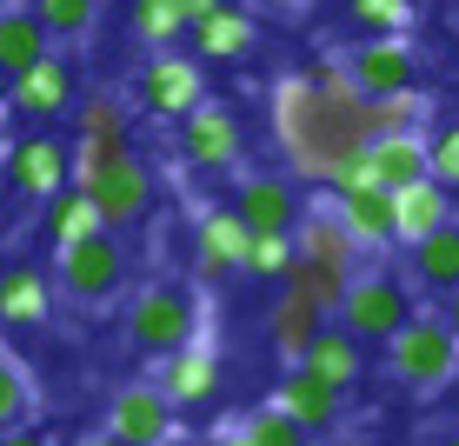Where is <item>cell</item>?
Here are the masks:
<instances>
[{
  "mask_svg": "<svg viewBox=\"0 0 459 446\" xmlns=\"http://www.w3.org/2000/svg\"><path fill=\"white\" fill-rule=\"evenodd\" d=\"M7 180H13V194H27V200H54L60 187L74 180V147L60 134H27V140H13L7 147Z\"/></svg>",
  "mask_w": 459,
  "mask_h": 446,
  "instance_id": "9c48e42d",
  "label": "cell"
},
{
  "mask_svg": "<svg viewBox=\"0 0 459 446\" xmlns=\"http://www.w3.org/2000/svg\"><path fill=\"white\" fill-rule=\"evenodd\" d=\"M420 114H426V101H420L413 87L386 93V101H359V134H367V140H379V134H413Z\"/></svg>",
  "mask_w": 459,
  "mask_h": 446,
  "instance_id": "f1b7e54d",
  "label": "cell"
},
{
  "mask_svg": "<svg viewBox=\"0 0 459 446\" xmlns=\"http://www.w3.org/2000/svg\"><path fill=\"white\" fill-rule=\"evenodd\" d=\"M74 140H126V101H114V93H93V101H81Z\"/></svg>",
  "mask_w": 459,
  "mask_h": 446,
  "instance_id": "836d02e7",
  "label": "cell"
},
{
  "mask_svg": "<svg viewBox=\"0 0 459 446\" xmlns=\"http://www.w3.org/2000/svg\"><path fill=\"white\" fill-rule=\"evenodd\" d=\"M213 446H247V440H240V426H220V433H213Z\"/></svg>",
  "mask_w": 459,
  "mask_h": 446,
  "instance_id": "60d3db41",
  "label": "cell"
},
{
  "mask_svg": "<svg viewBox=\"0 0 459 446\" xmlns=\"http://www.w3.org/2000/svg\"><path fill=\"white\" fill-rule=\"evenodd\" d=\"M7 93H13V81H7V74H0V114H7Z\"/></svg>",
  "mask_w": 459,
  "mask_h": 446,
  "instance_id": "7bdbcfd3",
  "label": "cell"
},
{
  "mask_svg": "<svg viewBox=\"0 0 459 446\" xmlns=\"http://www.w3.org/2000/svg\"><path fill=\"white\" fill-rule=\"evenodd\" d=\"M27 13L40 21L47 40H87L100 21V0H27Z\"/></svg>",
  "mask_w": 459,
  "mask_h": 446,
  "instance_id": "83f0119b",
  "label": "cell"
},
{
  "mask_svg": "<svg viewBox=\"0 0 459 446\" xmlns=\"http://www.w3.org/2000/svg\"><path fill=\"white\" fill-rule=\"evenodd\" d=\"M160 446H186V440H180V433H173V440H160Z\"/></svg>",
  "mask_w": 459,
  "mask_h": 446,
  "instance_id": "f6af8a7d",
  "label": "cell"
},
{
  "mask_svg": "<svg viewBox=\"0 0 459 446\" xmlns=\"http://www.w3.org/2000/svg\"><path fill=\"white\" fill-rule=\"evenodd\" d=\"M47 313H54V286H47L40 267H7L0 274V320L7 327H47Z\"/></svg>",
  "mask_w": 459,
  "mask_h": 446,
  "instance_id": "7402d4cb",
  "label": "cell"
},
{
  "mask_svg": "<svg viewBox=\"0 0 459 446\" xmlns=\"http://www.w3.org/2000/svg\"><path fill=\"white\" fill-rule=\"evenodd\" d=\"M346 280H353V274H333V267H313V260H293V267H287V293L313 300L320 313H333V307H340Z\"/></svg>",
  "mask_w": 459,
  "mask_h": 446,
  "instance_id": "1f68e13d",
  "label": "cell"
},
{
  "mask_svg": "<svg viewBox=\"0 0 459 446\" xmlns=\"http://www.w3.org/2000/svg\"><path fill=\"white\" fill-rule=\"evenodd\" d=\"M406 274H413V286H426V293H453L459 286V227L453 220L439 233H426V240H413Z\"/></svg>",
  "mask_w": 459,
  "mask_h": 446,
  "instance_id": "d4e9b609",
  "label": "cell"
},
{
  "mask_svg": "<svg viewBox=\"0 0 459 446\" xmlns=\"http://www.w3.org/2000/svg\"><path fill=\"white\" fill-rule=\"evenodd\" d=\"M293 260H313V267H333V274H359V253L353 240L340 233L333 206L320 200H299V220H293Z\"/></svg>",
  "mask_w": 459,
  "mask_h": 446,
  "instance_id": "4fadbf2b",
  "label": "cell"
},
{
  "mask_svg": "<svg viewBox=\"0 0 459 446\" xmlns=\"http://www.w3.org/2000/svg\"><path fill=\"white\" fill-rule=\"evenodd\" d=\"M100 433H114L120 446H160V440L180 433V413L160 400L153 380H126V387H114V400H107Z\"/></svg>",
  "mask_w": 459,
  "mask_h": 446,
  "instance_id": "ba28073f",
  "label": "cell"
},
{
  "mask_svg": "<svg viewBox=\"0 0 459 446\" xmlns=\"http://www.w3.org/2000/svg\"><path fill=\"white\" fill-rule=\"evenodd\" d=\"M27 420H34V380L0 346V433H13V426H27Z\"/></svg>",
  "mask_w": 459,
  "mask_h": 446,
  "instance_id": "4dcf8cb0",
  "label": "cell"
},
{
  "mask_svg": "<svg viewBox=\"0 0 459 446\" xmlns=\"http://www.w3.org/2000/svg\"><path fill=\"white\" fill-rule=\"evenodd\" d=\"M0 446H54L40 433V426H13V433H0Z\"/></svg>",
  "mask_w": 459,
  "mask_h": 446,
  "instance_id": "f35d334b",
  "label": "cell"
},
{
  "mask_svg": "<svg viewBox=\"0 0 459 446\" xmlns=\"http://www.w3.org/2000/svg\"><path fill=\"white\" fill-rule=\"evenodd\" d=\"M439 446H459V426H453V433H446V440H439Z\"/></svg>",
  "mask_w": 459,
  "mask_h": 446,
  "instance_id": "ee69618b",
  "label": "cell"
},
{
  "mask_svg": "<svg viewBox=\"0 0 459 446\" xmlns=\"http://www.w3.org/2000/svg\"><path fill=\"white\" fill-rule=\"evenodd\" d=\"M280 7H299V0H280Z\"/></svg>",
  "mask_w": 459,
  "mask_h": 446,
  "instance_id": "bcb514c9",
  "label": "cell"
},
{
  "mask_svg": "<svg viewBox=\"0 0 459 446\" xmlns=\"http://www.w3.org/2000/svg\"><path fill=\"white\" fill-rule=\"evenodd\" d=\"M426 180H439L446 194L459 187V120H453V127H439V134L426 140Z\"/></svg>",
  "mask_w": 459,
  "mask_h": 446,
  "instance_id": "8d00e7d4",
  "label": "cell"
},
{
  "mask_svg": "<svg viewBox=\"0 0 459 446\" xmlns=\"http://www.w3.org/2000/svg\"><path fill=\"white\" fill-rule=\"evenodd\" d=\"M54 54V40L40 34V21L27 13V0H13V7H0V74H27L34 60H47Z\"/></svg>",
  "mask_w": 459,
  "mask_h": 446,
  "instance_id": "cb8c5ba5",
  "label": "cell"
},
{
  "mask_svg": "<svg viewBox=\"0 0 459 446\" xmlns=\"http://www.w3.org/2000/svg\"><path fill=\"white\" fill-rule=\"evenodd\" d=\"M273 120H280V140H287L293 167L313 173V180H326L333 161L367 147V134H359V101H326L313 81H280Z\"/></svg>",
  "mask_w": 459,
  "mask_h": 446,
  "instance_id": "6da1fadb",
  "label": "cell"
},
{
  "mask_svg": "<svg viewBox=\"0 0 459 446\" xmlns=\"http://www.w3.org/2000/svg\"><path fill=\"white\" fill-rule=\"evenodd\" d=\"M74 446H120V440H114V433H81Z\"/></svg>",
  "mask_w": 459,
  "mask_h": 446,
  "instance_id": "b9f144b4",
  "label": "cell"
},
{
  "mask_svg": "<svg viewBox=\"0 0 459 446\" xmlns=\"http://www.w3.org/2000/svg\"><path fill=\"white\" fill-rule=\"evenodd\" d=\"M240 440H247V446H307V433H299V426H293L273 400L253 407V413H240Z\"/></svg>",
  "mask_w": 459,
  "mask_h": 446,
  "instance_id": "d6a6232c",
  "label": "cell"
},
{
  "mask_svg": "<svg viewBox=\"0 0 459 446\" xmlns=\"http://www.w3.org/2000/svg\"><path fill=\"white\" fill-rule=\"evenodd\" d=\"M340 233L353 240V253H379L393 247V194L386 187H359V194H326Z\"/></svg>",
  "mask_w": 459,
  "mask_h": 446,
  "instance_id": "2e32d148",
  "label": "cell"
},
{
  "mask_svg": "<svg viewBox=\"0 0 459 446\" xmlns=\"http://www.w3.org/2000/svg\"><path fill=\"white\" fill-rule=\"evenodd\" d=\"M346 81H353L359 101H386V93H406L413 87V47H406V34H367L346 47Z\"/></svg>",
  "mask_w": 459,
  "mask_h": 446,
  "instance_id": "8992f818",
  "label": "cell"
},
{
  "mask_svg": "<svg viewBox=\"0 0 459 446\" xmlns=\"http://www.w3.org/2000/svg\"><path fill=\"white\" fill-rule=\"evenodd\" d=\"M194 333H200V293L186 280H153V286H140L134 307H126V340H134L140 354H153V360L194 346Z\"/></svg>",
  "mask_w": 459,
  "mask_h": 446,
  "instance_id": "3957f363",
  "label": "cell"
},
{
  "mask_svg": "<svg viewBox=\"0 0 459 446\" xmlns=\"http://www.w3.org/2000/svg\"><path fill=\"white\" fill-rule=\"evenodd\" d=\"M120 280H126V247H120V233H87V240H74V247H60V286H67L74 300H114L120 293Z\"/></svg>",
  "mask_w": 459,
  "mask_h": 446,
  "instance_id": "52a82bcc",
  "label": "cell"
},
{
  "mask_svg": "<svg viewBox=\"0 0 459 446\" xmlns=\"http://www.w3.org/2000/svg\"><path fill=\"white\" fill-rule=\"evenodd\" d=\"M340 333H353L359 346L367 340H393L406 320H413V300H406V286L386 274V267H373V274H353L340 293Z\"/></svg>",
  "mask_w": 459,
  "mask_h": 446,
  "instance_id": "5b68a950",
  "label": "cell"
},
{
  "mask_svg": "<svg viewBox=\"0 0 459 446\" xmlns=\"http://www.w3.org/2000/svg\"><path fill=\"white\" fill-rule=\"evenodd\" d=\"M247 274L253 280H287L293 267V233H247Z\"/></svg>",
  "mask_w": 459,
  "mask_h": 446,
  "instance_id": "e575fe53",
  "label": "cell"
},
{
  "mask_svg": "<svg viewBox=\"0 0 459 446\" xmlns=\"http://www.w3.org/2000/svg\"><path fill=\"white\" fill-rule=\"evenodd\" d=\"M220 7H227V0H180V21L194 27V21H207V13H220Z\"/></svg>",
  "mask_w": 459,
  "mask_h": 446,
  "instance_id": "ab89813d",
  "label": "cell"
},
{
  "mask_svg": "<svg viewBox=\"0 0 459 446\" xmlns=\"http://www.w3.org/2000/svg\"><path fill=\"white\" fill-rule=\"evenodd\" d=\"M0 161H7V147H0Z\"/></svg>",
  "mask_w": 459,
  "mask_h": 446,
  "instance_id": "c3c4849f",
  "label": "cell"
},
{
  "mask_svg": "<svg viewBox=\"0 0 459 446\" xmlns=\"http://www.w3.org/2000/svg\"><path fill=\"white\" fill-rule=\"evenodd\" d=\"M359 366H367V360H359V340H353V333H340L333 320L313 333V346L299 354V373H313L320 387H333L340 400H346V387L359 380Z\"/></svg>",
  "mask_w": 459,
  "mask_h": 446,
  "instance_id": "ac0fdd59",
  "label": "cell"
},
{
  "mask_svg": "<svg viewBox=\"0 0 459 446\" xmlns=\"http://www.w3.org/2000/svg\"><path fill=\"white\" fill-rule=\"evenodd\" d=\"M326 327V313L313 307V300H299V293H280L273 307H266V340L280 346V360L299 366V354L313 346V333Z\"/></svg>",
  "mask_w": 459,
  "mask_h": 446,
  "instance_id": "603a6c76",
  "label": "cell"
},
{
  "mask_svg": "<svg viewBox=\"0 0 459 446\" xmlns=\"http://www.w3.org/2000/svg\"><path fill=\"white\" fill-rule=\"evenodd\" d=\"M367 167H373V187H406V180H426V134L413 127V134H379V140H367Z\"/></svg>",
  "mask_w": 459,
  "mask_h": 446,
  "instance_id": "44dd1931",
  "label": "cell"
},
{
  "mask_svg": "<svg viewBox=\"0 0 459 446\" xmlns=\"http://www.w3.org/2000/svg\"><path fill=\"white\" fill-rule=\"evenodd\" d=\"M386 366L406 393H439L459 366V340L439 327V313H413L400 333L386 340Z\"/></svg>",
  "mask_w": 459,
  "mask_h": 446,
  "instance_id": "277c9868",
  "label": "cell"
},
{
  "mask_svg": "<svg viewBox=\"0 0 459 446\" xmlns=\"http://www.w3.org/2000/svg\"><path fill=\"white\" fill-rule=\"evenodd\" d=\"M153 387H160V400L173 413H186V407H207L213 393H220V360L207 354V346H180V354H167V360H153Z\"/></svg>",
  "mask_w": 459,
  "mask_h": 446,
  "instance_id": "7c38bea8",
  "label": "cell"
},
{
  "mask_svg": "<svg viewBox=\"0 0 459 446\" xmlns=\"http://www.w3.org/2000/svg\"><path fill=\"white\" fill-rule=\"evenodd\" d=\"M74 187L93 200L107 233L140 227L153 206V173L140 167V153L126 140H74Z\"/></svg>",
  "mask_w": 459,
  "mask_h": 446,
  "instance_id": "7a4b0ae2",
  "label": "cell"
},
{
  "mask_svg": "<svg viewBox=\"0 0 459 446\" xmlns=\"http://www.w3.org/2000/svg\"><path fill=\"white\" fill-rule=\"evenodd\" d=\"M439 327L459 340V286H453V293H439Z\"/></svg>",
  "mask_w": 459,
  "mask_h": 446,
  "instance_id": "74e56055",
  "label": "cell"
},
{
  "mask_svg": "<svg viewBox=\"0 0 459 446\" xmlns=\"http://www.w3.org/2000/svg\"><path fill=\"white\" fill-rule=\"evenodd\" d=\"M186 34V21H180V0H134V40L140 47H153V54H167L173 40Z\"/></svg>",
  "mask_w": 459,
  "mask_h": 446,
  "instance_id": "f546056e",
  "label": "cell"
},
{
  "mask_svg": "<svg viewBox=\"0 0 459 446\" xmlns=\"http://www.w3.org/2000/svg\"><path fill=\"white\" fill-rule=\"evenodd\" d=\"M0 7H13V0H0Z\"/></svg>",
  "mask_w": 459,
  "mask_h": 446,
  "instance_id": "7dc6e473",
  "label": "cell"
},
{
  "mask_svg": "<svg viewBox=\"0 0 459 446\" xmlns=\"http://www.w3.org/2000/svg\"><path fill=\"white\" fill-rule=\"evenodd\" d=\"M453 380H459V366H453Z\"/></svg>",
  "mask_w": 459,
  "mask_h": 446,
  "instance_id": "681fc988",
  "label": "cell"
},
{
  "mask_svg": "<svg viewBox=\"0 0 459 446\" xmlns=\"http://www.w3.org/2000/svg\"><path fill=\"white\" fill-rule=\"evenodd\" d=\"M40 233L60 247H74V240H87V233H100V214H93V200L81 194V187H60L54 200H47V214H40Z\"/></svg>",
  "mask_w": 459,
  "mask_h": 446,
  "instance_id": "4316f807",
  "label": "cell"
},
{
  "mask_svg": "<svg viewBox=\"0 0 459 446\" xmlns=\"http://www.w3.org/2000/svg\"><path fill=\"white\" fill-rule=\"evenodd\" d=\"M67 107H74V60H67V54H47V60H34L27 74H13L7 114H21V120L47 127V120L67 114Z\"/></svg>",
  "mask_w": 459,
  "mask_h": 446,
  "instance_id": "8fae6325",
  "label": "cell"
},
{
  "mask_svg": "<svg viewBox=\"0 0 459 446\" xmlns=\"http://www.w3.org/2000/svg\"><path fill=\"white\" fill-rule=\"evenodd\" d=\"M346 21H353L359 34H406L413 0H346Z\"/></svg>",
  "mask_w": 459,
  "mask_h": 446,
  "instance_id": "d590c367",
  "label": "cell"
},
{
  "mask_svg": "<svg viewBox=\"0 0 459 446\" xmlns=\"http://www.w3.org/2000/svg\"><path fill=\"white\" fill-rule=\"evenodd\" d=\"M240 260H247V227L233 220V206H207V214H200V233H194V267L207 280H220Z\"/></svg>",
  "mask_w": 459,
  "mask_h": 446,
  "instance_id": "d6986e66",
  "label": "cell"
},
{
  "mask_svg": "<svg viewBox=\"0 0 459 446\" xmlns=\"http://www.w3.org/2000/svg\"><path fill=\"white\" fill-rule=\"evenodd\" d=\"M233 220H240L247 233H293L299 194L280 180V173H247L240 194H233Z\"/></svg>",
  "mask_w": 459,
  "mask_h": 446,
  "instance_id": "9a60e30c",
  "label": "cell"
},
{
  "mask_svg": "<svg viewBox=\"0 0 459 446\" xmlns=\"http://www.w3.org/2000/svg\"><path fill=\"white\" fill-rule=\"evenodd\" d=\"M180 153L194 167H207V173L233 167V161H240V120H233L227 107L200 101L194 114H180Z\"/></svg>",
  "mask_w": 459,
  "mask_h": 446,
  "instance_id": "5bb4252c",
  "label": "cell"
},
{
  "mask_svg": "<svg viewBox=\"0 0 459 446\" xmlns=\"http://www.w3.org/2000/svg\"><path fill=\"white\" fill-rule=\"evenodd\" d=\"M446 227V187L439 180H406L393 187V240H426V233Z\"/></svg>",
  "mask_w": 459,
  "mask_h": 446,
  "instance_id": "ffe728a7",
  "label": "cell"
},
{
  "mask_svg": "<svg viewBox=\"0 0 459 446\" xmlns=\"http://www.w3.org/2000/svg\"><path fill=\"white\" fill-rule=\"evenodd\" d=\"M273 407L287 413L307 440H313V433H333V426H340V393L320 387L313 373H299V366H287V380L273 387Z\"/></svg>",
  "mask_w": 459,
  "mask_h": 446,
  "instance_id": "e0dca14e",
  "label": "cell"
},
{
  "mask_svg": "<svg viewBox=\"0 0 459 446\" xmlns=\"http://www.w3.org/2000/svg\"><path fill=\"white\" fill-rule=\"evenodd\" d=\"M140 107L147 114H167V120H180V114H194L200 101H207V87H200V67L186 54H147V67H140Z\"/></svg>",
  "mask_w": 459,
  "mask_h": 446,
  "instance_id": "30bf717a",
  "label": "cell"
},
{
  "mask_svg": "<svg viewBox=\"0 0 459 446\" xmlns=\"http://www.w3.org/2000/svg\"><path fill=\"white\" fill-rule=\"evenodd\" d=\"M186 34H194V54L200 60H247L253 54V21L233 7V0L220 13H207V21H194Z\"/></svg>",
  "mask_w": 459,
  "mask_h": 446,
  "instance_id": "484cf974",
  "label": "cell"
}]
</instances>
